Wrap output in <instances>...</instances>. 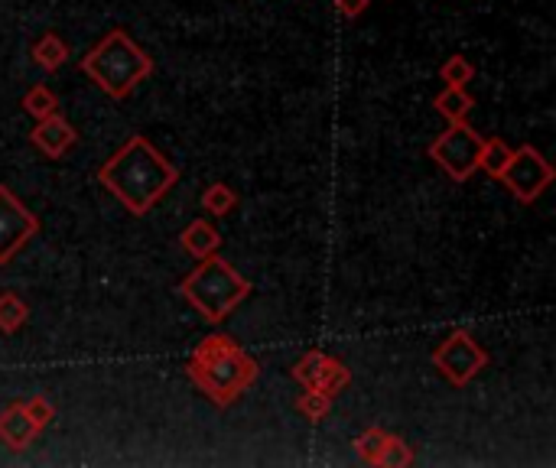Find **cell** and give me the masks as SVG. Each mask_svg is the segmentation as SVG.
I'll return each mask as SVG.
<instances>
[{
    "label": "cell",
    "instance_id": "6da1fadb",
    "mask_svg": "<svg viewBox=\"0 0 556 468\" xmlns=\"http://www.w3.org/2000/svg\"><path fill=\"white\" fill-rule=\"evenodd\" d=\"M98 182L134 218H144L179 182V166L166 160L144 134H134L98 166Z\"/></svg>",
    "mask_w": 556,
    "mask_h": 468
},
{
    "label": "cell",
    "instance_id": "7a4b0ae2",
    "mask_svg": "<svg viewBox=\"0 0 556 468\" xmlns=\"http://www.w3.org/2000/svg\"><path fill=\"white\" fill-rule=\"evenodd\" d=\"M79 72L92 78L108 98L124 101L153 75V59L127 36V30L114 26L79 59Z\"/></svg>",
    "mask_w": 556,
    "mask_h": 468
},
{
    "label": "cell",
    "instance_id": "3957f363",
    "mask_svg": "<svg viewBox=\"0 0 556 468\" xmlns=\"http://www.w3.org/2000/svg\"><path fill=\"white\" fill-rule=\"evenodd\" d=\"M251 290H254L251 280H244L241 273L218 254L202 257V264L179 280V296H183L209 325H222L231 312L251 296Z\"/></svg>",
    "mask_w": 556,
    "mask_h": 468
},
{
    "label": "cell",
    "instance_id": "277c9868",
    "mask_svg": "<svg viewBox=\"0 0 556 468\" xmlns=\"http://www.w3.org/2000/svg\"><path fill=\"white\" fill-rule=\"evenodd\" d=\"M257 374H261V364L241 345H231L228 351L212 358H189L186 364V377L218 410H228L244 390H251Z\"/></svg>",
    "mask_w": 556,
    "mask_h": 468
},
{
    "label": "cell",
    "instance_id": "5b68a950",
    "mask_svg": "<svg viewBox=\"0 0 556 468\" xmlns=\"http://www.w3.org/2000/svg\"><path fill=\"white\" fill-rule=\"evenodd\" d=\"M433 368L446 377L452 387L472 384L488 368V351L478 345L469 329H452L443 342L433 348Z\"/></svg>",
    "mask_w": 556,
    "mask_h": 468
},
{
    "label": "cell",
    "instance_id": "8992f818",
    "mask_svg": "<svg viewBox=\"0 0 556 468\" xmlns=\"http://www.w3.org/2000/svg\"><path fill=\"white\" fill-rule=\"evenodd\" d=\"M482 134L472 130L465 121L449 124L443 134L430 143V160L443 169L452 182H469L478 169V153H482Z\"/></svg>",
    "mask_w": 556,
    "mask_h": 468
},
{
    "label": "cell",
    "instance_id": "52a82bcc",
    "mask_svg": "<svg viewBox=\"0 0 556 468\" xmlns=\"http://www.w3.org/2000/svg\"><path fill=\"white\" fill-rule=\"evenodd\" d=\"M553 179H556V169L550 166L547 156H543L537 147H530V143L511 150V160L501 173L504 189H508L521 205L537 202L540 195L553 186Z\"/></svg>",
    "mask_w": 556,
    "mask_h": 468
},
{
    "label": "cell",
    "instance_id": "ba28073f",
    "mask_svg": "<svg viewBox=\"0 0 556 468\" xmlns=\"http://www.w3.org/2000/svg\"><path fill=\"white\" fill-rule=\"evenodd\" d=\"M40 228L43 221L7 186H0V267H7L40 234Z\"/></svg>",
    "mask_w": 556,
    "mask_h": 468
},
{
    "label": "cell",
    "instance_id": "9c48e42d",
    "mask_svg": "<svg viewBox=\"0 0 556 468\" xmlns=\"http://www.w3.org/2000/svg\"><path fill=\"white\" fill-rule=\"evenodd\" d=\"M30 143L46 156V160H62V156L79 143V130L56 111V114H49V117H43V121L33 124Z\"/></svg>",
    "mask_w": 556,
    "mask_h": 468
},
{
    "label": "cell",
    "instance_id": "30bf717a",
    "mask_svg": "<svg viewBox=\"0 0 556 468\" xmlns=\"http://www.w3.org/2000/svg\"><path fill=\"white\" fill-rule=\"evenodd\" d=\"M40 436V429L27 416V407L20 403H10V407L0 413V442H4L7 449L23 452L27 446H33V439Z\"/></svg>",
    "mask_w": 556,
    "mask_h": 468
},
{
    "label": "cell",
    "instance_id": "8fae6325",
    "mask_svg": "<svg viewBox=\"0 0 556 468\" xmlns=\"http://www.w3.org/2000/svg\"><path fill=\"white\" fill-rule=\"evenodd\" d=\"M222 241L225 238L205 218L189 221V225L183 228V234H179V247H183V251L192 260H202V257H209V254H218V251H222Z\"/></svg>",
    "mask_w": 556,
    "mask_h": 468
},
{
    "label": "cell",
    "instance_id": "7c38bea8",
    "mask_svg": "<svg viewBox=\"0 0 556 468\" xmlns=\"http://www.w3.org/2000/svg\"><path fill=\"white\" fill-rule=\"evenodd\" d=\"M332 364H335L332 355H326V351H319V348H309L306 355L293 364L290 377H293V381H300L303 390H316V394H319V384L326 381V374H329Z\"/></svg>",
    "mask_w": 556,
    "mask_h": 468
},
{
    "label": "cell",
    "instance_id": "4fadbf2b",
    "mask_svg": "<svg viewBox=\"0 0 556 468\" xmlns=\"http://www.w3.org/2000/svg\"><path fill=\"white\" fill-rule=\"evenodd\" d=\"M433 108H436V114L443 117L446 124H459V121H465V117L472 114L475 98H472L465 88H449V85H446V88L433 98Z\"/></svg>",
    "mask_w": 556,
    "mask_h": 468
},
{
    "label": "cell",
    "instance_id": "5bb4252c",
    "mask_svg": "<svg viewBox=\"0 0 556 468\" xmlns=\"http://www.w3.org/2000/svg\"><path fill=\"white\" fill-rule=\"evenodd\" d=\"M30 56H33V62L40 65L43 72H59L62 65H66V59H69V46L62 43V39L53 30H49V33H43L33 43Z\"/></svg>",
    "mask_w": 556,
    "mask_h": 468
},
{
    "label": "cell",
    "instance_id": "9a60e30c",
    "mask_svg": "<svg viewBox=\"0 0 556 468\" xmlns=\"http://www.w3.org/2000/svg\"><path fill=\"white\" fill-rule=\"evenodd\" d=\"M30 319V306L23 303L20 293L4 290L0 293V332L4 335H17Z\"/></svg>",
    "mask_w": 556,
    "mask_h": 468
},
{
    "label": "cell",
    "instance_id": "2e32d148",
    "mask_svg": "<svg viewBox=\"0 0 556 468\" xmlns=\"http://www.w3.org/2000/svg\"><path fill=\"white\" fill-rule=\"evenodd\" d=\"M508 160H511V147L501 137H485L482 140V153H478V169H485L491 179H501Z\"/></svg>",
    "mask_w": 556,
    "mask_h": 468
},
{
    "label": "cell",
    "instance_id": "e0dca14e",
    "mask_svg": "<svg viewBox=\"0 0 556 468\" xmlns=\"http://www.w3.org/2000/svg\"><path fill=\"white\" fill-rule=\"evenodd\" d=\"M202 208L209 215H231L238 208V192L228 186V182H212V186H205L202 192Z\"/></svg>",
    "mask_w": 556,
    "mask_h": 468
},
{
    "label": "cell",
    "instance_id": "ac0fdd59",
    "mask_svg": "<svg viewBox=\"0 0 556 468\" xmlns=\"http://www.w3.org/2000/svg\"><path fill=\"white\" fill-rule=\"evenodd\" d=\"M20 108L27 111V114L33 117V121H43V117H49V114L59 111V98H56L46 85H33V88L27 91V95H23Z\"/></svg>",
    "mask_w": 556,
    "mask_h": 468
},
{
    "label": "cell",
    "instance_id": "d6986e66",
    "mask_svg": "<svg viewBox=\"0 0 556 468\" xmlns=\"http://www.w3.org/2000/svg\"><path fill=\"white\" fill-rule=\"evenodd\" d=\"M374 465H381V468H407V465H413V449L400 436L387 433L384 446L378 452V462H374Z\"/></svg>",
    "mask_w": 556,
    "mask_h": 468
},
{
    "label": "cell",
    "instance_id": "ffe728a7",
    "mask_svg": "<svg viewBox=\"0 0 556 468\" xmlns=\"http://www.w3.org/2000/svg\"><path fill=\"white\" fill-rule=\"evenodd\" d=\"M384 439H387V433L381 426H368V429H361V433L355 436V452H358V459L365 462V465H374L378 462V452H381V446H384Z\"/></svg>",
    "mask_w": 556,
    "mask_h": 468
},
{
    "label": "cell",
    "instance_id": "44dd1931",
    "mask_svg": "<svg viewBox=\"0 0 556 468\" xmlns=\"http://www.w3.org/2000/svg\"><path fill=\"white\" fill-rule=\"evenodd\" d=\"M439 78H443L449 88H465L475 78V65L465 56H452L439 65Z\"/></svg>",
    "mask_w": 556,
    "mask_h": 468
},
{
    "label": "cell",
    "instance_id": "7402d4cb",
    "mask_svg": "<svg viewBox=\"0 0 556 468\" xmlns=\"http://www.w3.org/2000/svg\"><path fill=\"white\" fill-rule=\"evenodd\" d=\"M296 410H300L309 423H322L332 413V400L316 394V390H306V394H300V400H296Z\"/></svg>",
    "mask_w": 556,
    "mask_h": 468
},
{
    "label": "cell",
    "instance_id": "603a6c76",
    "mask_svg": "<svg viewBox=\"0 0 556 468\" xmlns=\"http://www.w3.org/2000/svg\"><path fill=\"white\" fill-rule=\"evenodd\" d=\"M348 384H352V371H348L345 364H342L339 358H335V364H332L329 374H326V381L319 384V394H322V397H329V400H335Z\"/></svg>",
    "mask_w": 556,
    "mask_h": 468
},
{
    "label": "cell",
    "instance_id": "cb8c5ba5",
    "mask_svg": "<svg viewBox=\"0 0 556 468\" xmlns=\"http://www.w3.org/2000/svg\"><path fill=\"white\" fill-rule=\"evenodd\" d=\"M23 407H27V416L36 423V429H40V433H43V429H46L49 423L56 420V407H53V403H49V397H43V394L23 400Z\"/></svg>",
    "mask_w": 556,
    "mask_h": 468
},
{
    "label": "cell",
    "instance_id": "d4e9b609",
    "mask_svg": "<svg viewBox=\"0 0 556 468\" xmlns=\"http://www.w3.org/2000/svg\"><path fill=\"white\" fill-rule=\"evenodd\" d=\"M231 345H238V342H235V338H231L228 332L205 335L202 342L196 345V351H192V358H212V355H222V351H228Z\"/></svg>",
    "mask_w": 556,
    "mask_h": 468
},
{
    "label": "cell",
    "instance_id": "484cf974",
    "mask_svg": "<svg viewBox=\"0 0 556 468\" xmlns=\"http://www.w3.org/2000/svg\"><path fill=\"white\" fill-rule=\"evenodd\" d=\"M368 4L371 0H335V10H339L345 20H355L368 10Z\"/></svg>",
    "mask_w": 556,
    "mask_h": 468
}]
</instances>
